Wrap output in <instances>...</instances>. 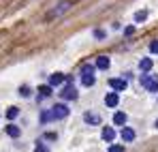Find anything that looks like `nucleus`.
<instances>
[{"label":"nucleus","mask_w":158,"mask_h":152,"mask_svg":"<svg viewBox=\"0 0 158 152\" xmlns=\"http://www.w3.org/2000/svg\"><path fill=\"white\" fill-rule=\"evenodd\" d=\"M109 86H111V90H115V92H122V90L128 88L126 79H120V77H111V79H109Z\"/></svg>","instance_id":"39448f33"},{"label":"nucleus","mask_w":158,"mask_h":152,"mask_svg":"<svg viewBox=\"0 0 158 152\" xmlns=\"http://www.w3.org/2000/svg\"><path fill=\"white\" fill-rule=\"evenodd\" d=\"M19 94H22V97H30V88H28V86H22V88H19Z\"/></svg>","instance_id":"4be33fe9"},{"label":"nucleus","mask_w":158,"mask_h":152,"mask_svg":"<svg viewBox=\"0 0 158 152\" xmlns=\"http://www.w3.org/2000/svg\"><path fill=\"white\" fill-rule=\"evenodd\" d=\"M148 20V11H137L135 13V22L137 24H141V22H145Z\"/></svg>","instance_id":"f3484780"},{"label":"nucleus","mask_w":158,"mask_h":152,"mask_svg":"<svg viewBox=\"0 0 158 152\" xmlns=\"http://www.w3.org/2000/svg\"><path fill=\"white\" fill-rule=\"evenodd\" d=\"M96 71V64H83L81 67V75H94Z\"/></svg>","instance_id":"4468645a"},{"label":"nucleus","mask_w":158,"mask_h":152,"mask_svg":"<svg viewBox=\"0 0 158 152\" xmlns=\"http://www.w3.org/2000/svg\"><path fill=\"white\" fill-rule=\"evenodd\" d=\"M150 51H152V54H158V41H152V43H150Z\"/></svg>","instance_id":"5701e85b"},{"label":"nucleus","mask_w":158,"mask_h":152,"mask_svg":"<svg viewBox=\"0 0 158 152\" xmlns=\"http://www.w3.org/2000/svg\"><path fill=\"white\" fill-rule=\"evenodd\" d=\"M94 64H96V69H101V71H107V69H109V64H111V60H109V56H98Z\"/></svg>","instance_id":"1a4fd4ad"},{"label":"nucleus","mask_w":158,"mask_h":152,"mask_svg":"<svg viewBox=\"0 0 158 152\" xmlns=\"http://www.w3.org/2000/svg\"><path fill=\"white\" fill-rule=\"evenodd\" d=\"M141 86L150 92H158V77L156 75H141Z\"/></svg>","instance_id":"f03ea898"},{"label":"nucleus","mask_w":158,"mask_h":152,"mask_svg":"<svg viewBox=\"0 0 158 152\" xmlns=\"http://www.w3.org/2000/svg\"><path fill=\"white\" fill-rule=\"evenodd\" d=\"M71 9H73V0H62V2H58L56 7H52V9L47 11V15H45V22L60 20V17H62V15H66Z\"/></svg>","instance_id":"f257e3e1"},{"label":"nucleus","mask_w":158,"mask_h":152,"mask_svg":"<svg viewBox=\"0 0 158 152\" xmlns=\"http://www.w3.org/2000/svg\"><path fill=\"white\" fill-rule=\"evenodd\" d=\"M17 116H19V109H17V107L6 109V118H9V120H13V118H17Z\"/></svg>","instance_id":"6ab92c4d"},{"label":"nucleus","mask_w":158,"mask_h":152,"mask_svg":"<svg viewBox=\"0 0 158 152\" xmlns=\"http://www.w3.org/2000/svg\"><path fill=\"white\" fill-rule=\"evenodd\" d=\"M152 67H154V62H152V58H143V60L139 62V69H141L143 73H150V71H152Z\"/></svg>","instance_id":"f8f14e48"},{"label":"nucleus","mask_w":158,"mask_h":152,"mask_svg":"<svg viewBox=\"0 0 158 152\" xmlns=\"http://www.w3.org/2000/svg\"><path fill=\"white\" fill-rule=\"evenodd\" d=\"M69 116V107L64 103H56L52 107V120H64Z\"/></svg>","instance_id":"7ed1b4c3"},{"label":"nucleus","mask_w":158,"mask_h":152,"mask_svg":"<svg viewBox=\"0 0 158 152\" xmlns=\"http://www.w3.org/2000/svg\"><path fill=\"white\" fill-rule=\"evenodd\" d=\"M52 120V111H43L41 114V122H49Z\"/></svg>","instance_id":"aec40b11"},{"label":"nucleus","mask_w":158,"mask_h":152,"mask_svg":"<svg viewBox=\"0 0 158 152\" xmlns=\"http://www.w3.org/2000/svg\"><path fill=\"white\" fill-rule=\"evenodd\" d=\"M132 32H135V28H132V26H126V28H124V34H132Z\"/></svg>","instance_id":"a878e982"},{"label":"nucleus","mask_w":158,"mask_h":152,"mask_svg":"<svg viewBox=\"0 0 158 152\" xmlns=\"http://www.w3.org/2000/svg\"><path fill=\"white\" fill-rule=\"evenodd\" d=\"M107 152H124V146H109Z\"/></svg>","instance_id":"412c9836"},{"label":"nucleus","mask_w":158,"mask_h":152,"mask_svg":"<svg viewBox=\"0 0 158 152\" xmlns=\"http://www.w3.org/2000/svg\"><path fill=\"white\" fill-rule=\"evenodd\" d=\"M105 105L107 107H118V105H120V97H118L115 90L109 92V94H105Z\"/></svg>","instance_id":"423d86ee"},{"label":"nucleus","mask_w":158,"mask_h":152,"mask_svg":"<svg viewBox=\"0 0 158 152\" xmlns=\"http://www.w3.org/2000/svg\"><path fill=\"white\" fill-rule=\"evenodd\" d=\"M101 137H103L105 141H113V139H115V131H113V127H103Z\"/></svg>","instance_id":"9d476101"},{"label":"nucleus","mask_w":158,"mask_h":152,"mask_svg":"<svg viewBox=\"0 0 158 152\" xmlns=\"http://www.w3.org/2000/svg\"><path fill=\"white\" fill-rule=\"evenodd\" d=\"M83 120H85L88 124H92V127H94V124H101V116H98V114H92V111H85V114H83Z\"/></svg>","instance_id":"6e6552de"},{"label":"nucleus","mask_w":158,"mask_h":152,"mask_svg":"<svg viewBox=\"0 0 158 152\" xmlns=\"http://www.w3.org/2000/svg\"><path fill=\"white\" fill-rule=\"evenodd\" d=\"M126 120H128V116H126L124 111H115V114H113V124L124 127V124H126Z\"/></svg>","instance_id":"9b49d317"},{"label":"nucleus","mask_w":158,"mask_h":152,"mask_svg":"<svg viewBox=\"0 0 158 152\" xmlns=\"http://www.w3.org/2000/svg\"><path fill=\"white\" fill-rule=\"evenodd\" d=\"M6 133H9L11 137H19L22 131H19V127H15V124H9V127H6Z\"/></svg>","instance_id":"dca6fc26"},{"label":"nucleus","mask_w":158,"mask_h":152,"mask_svg":"<svg viewBox=\"0 0 158 152\" xmlns=\"http://www.w3.org/2000/svg\"><path fill=\"white\" fill-rule=\"evenodd\" d=\"M64 79H66V77H64V73H53V75L49 77V86H60Z\"/></svg>","instance_id":"ddd939ff"},{"label":"nucleus","mask_w":158,"mask_h":152,"mask_svg":"<svg viewBox=\"0 0 158 152\" xmlns=\"http://www.w3.org/2000/svg\"><path fill=\"white\" fill-rule=\"evenodd\" d=\"M34 152H47V148H45L43 144H36V146H34Z\"/></svg>","instance_id":"b1692460"},{"label":"nucleus","mask_w":158,"mask_h":152,"mask_svg":"<svg viewBox=\"0 0 158 152\" xmlns=\"http://www.w3.org/2000/svg\"><path fill=\"white\" fill-rule=\"evenodd\" d=\"M120 137H122V141H135V131L131 127H122Z\"/></svg>","instance_id":"0eeeda50"},{"label":"nucleus","mask_w":158,"mask_h":152,"mask_svg":"<svg viewBox=\"0 0 158 152\" xmlns=\"http://www.w3.org/2000/svg\"><path fill=\"white\" fill-rule=\"evenodd\" d=\"M94 37L96 39H105V30H94Z\"/></svg>","instance_id":"393cba45"},{"label":"nucleus","mask_w":158,"mask_h":152,"mask_svg":"<svg viewBox=\"0 0 158 152\" xmlns=\"http://www.w3.org/2000/svg\"><path fill=\"white\" fill-rule=\"evenodd\" d=\"M154 124H156V128H158V120H156V122H154Z\"/></svg>","instance_id":"bb28decb"},{"label":"nucleus","mask_w":158,"mask_h":152,"mask_svg":"<svg viewBox=\"0 0 158 152\" xmlns=\"http://www.w3.org/2000/svg\"><path fill=\"white\" fill-rule=\"evenodd\" d=\"M81 81H83V86H94L96 77L94 75H81Z\"/></svg>","instance_id":"a211bd4d"},{"label":"nucleus","mask_w":158,"mask_h":152,"mask_svg":"<svg viewBox=\"0 0 158 152\" xmlns=\"http://www.w3.org/2000/svg\"><path fill=\"white\" fill-rule=\"evenodd\" d=\"M60 97L64 99V101H75L79 94H77V88L73 86V84H66L62 90H60Z\"/></svg>","instance_id":"20e7f679"},{"label":"nucleus","mask_w":158,"mask_h":152,"mask_svg":"<svg viewBox=\"0 0 158 152\" xmlns=\"http://www.w3.org/2000/svg\"><path fill=\"white\" fill-rule=\"evenodd\" d=\"M49 94H52V86H39V97L41 99H45Z\"/></svg>","instance_id":"2eb2a0df"}]
</instances>
